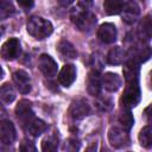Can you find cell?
Instances as JSON below:
<instances>
[{
    "label": "cell",
    "instance_id": "1",
    "mask_svg": "<svg viewBox=\"0 0 152 152\" xmlns=\"http://www.w3.org/2000/svg\"><path fill=\"white\" fill-rule=\"evenodd\" d=\"M70 18L74 25L82 32H90L96 25V17L87 7L78 5L70 11Z\"/></svg>",
    "mask_w": 152,
    "mask_h": 152
},
{
    "label": "cell",
    "instance_id": "2",
    "mask_svg": "<svg viewBox=\"0 0 152 152\" xmlns=\"http://www.w3.org/2000/svg\"><path fill=\"white\" fill-rule=\"evenodd\" d=\"M26 30L36 39H44L52 33V24L42 17H31L27 20Z\"/></svg>",
    "mask_w": 152,
    "mask_h": 152
},
{
    "label": "cell",
    "instance_id": "3",
    "mask_svg": "<svg viewBox=\"0 0 152 152\" xmlns=\"http://www.w3.org/2000/svg\"><path fill=\"white\" fill-rule=\"evenodd\" d=\"M140 101V87L138 83V80L128 81L126 89L124 91V95L121 97V103L124 108H133L135 107Z\"/></svg>",
    "mask_w": 152,
    "mask_h": 152
},
{
    "label": "cell",
    "instance_id": "4",
    "mask_svg": "<svg viewBox=\"0 0 152 152\" xmlns=\"http://www.w3.org/2000/svg\"><path fill=\"white\" fill-rule=\"evenodd\" d=\"M108 140L109 144L115 148L125 147L126 145L129 144V137L127 129L118 126H112L108 131Z\"/></svg>",
    "mask_w": 152,
    "mask_h": 152
},
{
    "label": "cell",
    "instance_id": "5",
    "mask_svg": "<svg viewBox=\"0 0 152 152\" xmlns=\"http://www.w3.org/2000/svg\"><path fill=\"white\" fill-rule=\"evenodd\" d=\"M20 51V42L17 38H10L2 44L0 49V56L6 61H13L17 57H19Z\"/></svg>",
    "mask_w": 152,
    "mask_h": 152
},
{
    "label": "cell",
    "instance_id": "6",
    "mask_svg": "<svg viewBox=\"0 0 152 152\" xmlns=\"http://www.w3.org/2000/svg\"><path fill=\"white\" fill-rule=\"evenodd\" d=\"M38 68L43 72V75L46 76V77L56 76L57 70H58V65L55 62V59L51 56L46 55V53H43V55L39 56V58H38Z\"/></svg>",
    "mask_w": 152,
    "mask_h": 152
},
{
    "label": "cell",
    "instance_id": "7",
    "mask_svg": "<svg viewBox=\"0 0 152 152\" xmlns=\"http://www.w3.org/2000/svg\"><path fill=\"white\" fill-rule=\"evenodd\" d=\"M121 18L126 24H134L140 14V8L138 6V4L133 0L127 1L126 4H124L122 10H121Z\"/></svg>",
    "mask_w": 152,
    "mask_h": 152
},
{
    "label": "cell",
    "instance_id": "8",
    "mask_svg": "<svg viewBox=\"0 0 152 152\" xmlns=\"http://www.w3.org/2000/svg\"><path fill=\"white\" fill-rule=\"evenodd\" d=\"M15 114H17L18 120L23 124V126H26V125L34 118L31 102L27 101V100H21V101H19V103H18L17 107H15Z\"/></svg>",
    "mask_w": 152,
    "mask_h": 152
},
{
    "label": "cell",
    "instance_id": "9",
    "mask_svg": "<svg viewBox=\"0 0 152 152\" xmlns=\"http://www.w3.org/2000/svg\"><path fill=\"white\" fill-rule=\"evenodd\" d=\"M15 140V127L12 121L4 120L0 122V142L4 145H12Z\"/></svg>",
    "mask_w": 152,
    "mask_h": 152
},
{
    "label": "cell",
    "instance_id": "10",
    "mask_svg": "<svg viewBox=\"0 0 152 152\" xmlns=\"http://www.w3.org/2000/svg\"><path fill=\"white\" fill-rule=\"evenodd\" d=\"M116 27L112 23L102 24L97 30V38L104 44H112L116 40Z\"/></svg>",
    "mask_w": 152,
    "mask_h": 152
},
{
    "label": "cell",
    "instance_id": "11",
    "mask_svg": "<svg viewBox=\"0 0 152 152\" xmlns=\"http://www.w3.org/2000/svg\"><path fill=\"white\" fill-rule=\"evenodd\" d=\"M90 112L89 104L86 100H76L71 103L70 109H69V114L74 120H81L83 118H86Z\"/></svg>",
    "mask_w": 152,
    "mask_h": 152
},
{
    "label": "cell",
    "instance_id": "12",
    "mask_svg": "<svg viewBox=\"0 0 152 152\" xmlns=\"http://www.w3.org/2000/svg\"><path fill=\"white\" fill-rule=\"evenodd\" d=\"M76 75H77L76 66L74 64H65L58 72L57 78L63 87H70L76 80Z\"/></svg>",
    "mask_w": 152,
    "mask_h": 152
},
{
    "label": "cell",
    "instance_id": "13",
    "mask_svg": "<svg viewBox=\"0 0 152 152\" xmlns=\"http://www.w3.org/2000/svg\"><path fill=\"white\" fill-rule=\"evenodd\" d=\"M12 78H13V82H14L17 89L21 94H28L31 91V81H30V77L26 71L17 70L15 72H13Z\"/></svg>",
    "mask_w": 152,
    "mask_h": 152
},
{
    "label": "cell",
    "instance_id": "14",
    "mask_svg": "<svg viewBox=\"0 0 152 152\" xmlns=\"http://www.w3.org/2000/svg\"><path fill=\"white\" fill-rule=\"evenodd\" d=\"M101 86L106 90H108L110 93H114L121 87V78H120V76L118 74L106 72L101 77Z\"/></svg>",
    "mask_w": 152,
    "mask_h": 152
},
{
    "label": "cell",
    "instance_id": "15",
    "mask_svg": "<svg viewBox=\"0 0 152 152\" xmlns=\"http://www.w3.org/2000/svg\"><path fill=\"white\" fill-rule=\"evenodd\" d=\"M100 89H101V78L99 76L97 71H90L87 78V90L90 95L93 96H97L100 94Z\"/></svg>",
    "mask_w": 152,
    "mask_h": 152
},
{
    "label": "cell",
    "instance_id": "16",
    "mask_svg": "<svg viewBox=\"0 0 152 152\" xmlns=\"http://www.w3.org/2000/svg\"><path fill=\"white\" fill-rule=\"evenodd\" d=\"M57 50L61 53V56L63 58H68V59H75L77 57V51L75 49V46L65 39H62L58 45H57Z\"/></svg>",
    "mask_w": 152,
    "mask_h": 152
},
{
    "label": "cell",
    "instance_id": "17",
    "mask_svg": "<svg viewBox=\"0 0 152 152\" xmlns=\"http://www.w3.org/2000/svg\"><path fill=\"white\" fill-rule=\"evenodd\" d=\"M124 75L126 78V82L128 81H133V80H138V75H139V63L135 61V58L129 59L126 62L125 66H124Z\"/></svg>",
    "mask_w": 152,
    "mask_h": 152
},
{
    "label": "cell",
    "instance_id": "18",
    "mask_svg": "<svg viewBox=\"0 0 152 152\" xmlns=\"http://www.w3.org/2000/svg\"><path fill=\"white\" fill-rule=\"evenodd\" d=\"M25 127H26V131H27L32 137H39V135L43 134V133L46 131V128H48L46 124H45L43 120L36 119V118H33Z\"/></svg>",
    "mask_w": 152,
    "mask_h": 152
},
{
    "label": "cell",
    "instance_id": "19",
    "mask_svg": "<svg viewBox=\"0 0 152 152\" xmlns=\"http://www.w3.org/2000/svg\"><path fill=\"white\" fill-rule=\"evenodd\" d=\"M125 56H126L125 50H122L120 46H114L109 50V52L107 55V63L110 65L121 64L125 59Z\"/></svg>",
    "mask_w": 152,
    "mask_h": 152
},
{
    "label": "cell",
    "instance_id": "20",
    "mask_svg": "<svg viewBox=\"0 0 152 152\" xmlns=\"http://www.w3.org/2000/svg\"><path fill=\"white\" fill-rule=\"evenodd\" d=\"M124 1L122 0H104L103 1V10L108 15L119 14L122 10Z\"/></svg>",
    "mask_w": 152,
    "mask_h": 152
},
{
    "label": "cell",
    "instance_id": "21",
    "mask_svg": "<svg viewBox=\"0 0 152 152\" xmlns=\"http://www.w3.org/2000/svg\"><path fill=\"white\" fill-rule=\"evenodd\" d=\"M15 99V91L10 83H5L0 87V100L5 103H11Z\"/></svg>",
    "mask_w": 152,
    "mask_h": 152
},
{
    "label": "cell",
    "instance_id": "22",
    "mask_svg": "<svg viewBox=\"0 0 152 152\" xmlns=\"http://www.w3.org/2000/svg\"><path fill=\"white\" fill-rule=\"evenodd\" d=\"M151 27H152V25H151V17L146 15L142 19L141 24L139 25V36H140V38L142 40H146V42L150 40V38H151Z\"/></svg>",
    "mask_w": 152,
    "mask_h": 152
},
{
    "label": "cell",
    "instance_id": "23",
    "mask_svg": "<svg viewBox=\"0 0 152 152\" xmlns=\"http://www.w3.org/2000/svg\"><path fill=\"white\" fill-rule=\"evenodd\" d=\"M139 142L142 147L150 148L152 146V131L150 126H145L139 133Z\"/></svg>",
    "mask_w": 152,
    "mask_h": 152
},
{
    "label": "cell",
    "instance_id": "24",
    "mask_svg": "<svg viewBox=\"0 0 152 152\" xmlns=\"http://www.w3.org/2000/svg\"><path fill=\"white\" fill-rule=\"evenodd\" d=\"M119 121L124 126L125 129H127V131L131 129V127L134 124V119H133V115H132V113H131V110L128 108H124V110L120 113Z\"/></svg>",
    "mask_w": 152,
    "mask_h": 152
},
{
    "label": "cell",
    "instance_id": "25",
    "mask_svg": "<svg viewBox=\"0 0 152 152\" xmlns=\"http://www.w3.org/2000/svg\"><path fill=\"white\" fill-rule=\"evenodd\" d=\"M58 147V139L56 135H49L42 141V150L44 152L56 151Z\"/></svg>",
    "mask_w": 152,
    "mask_h": 152
},
{
    "label": "cell",
    "instance_id": "26",
    "mask_svg": "<svg viewBox=\"0 0 152 152\" xmlns=\"http://www.w3.org/2000/svg\"><path fill=\"white\" fill-rule=\"evenodd\" d=\"M112 100L110 99H107V97H99L97 101H96V106L102 112H107L112 108Z\"/></svg>",
    "mask_w": 152,
    "mask_h": 152
},
{
    "label": "cell",
    "instance_id": "27",
    "mask_svg": "<svg viewBox=\"0 0 152 152\" xmlns=\"http://www.w3.org/2000/svg\"><path fill=\"white\" fill-rule=\"evenodd\" d=\"M102 66H103L102 57L100 55H97V53L93 55V57H91V68H93V70L100 72L102 70Z\"/></svg>",
    "mask_w": 152,
    "mask_h": 152
},
{
    "label": "cell",
    "instance_id": "28",
    "mask_svg": "<svg viewBox=\"0 0 152 152\" xmlns=\"http://www.w3.org/2000/svg\"><path fill=\"white\" fill-rule=\"evenodd\" d=\"M0 8L4 11L6 14H12L14 13V6L12 0H0Z\"/></svg>",
    "mask_w": 152,
    "mask_h": 152
},
{
    "label": "cell",
    "instance_id": "29",
    "mask_svg": "<svg viewBox=\"0 0 152 152\" xmlns=\"http://www.w3.org/2000/svg\"><path fill=\"white\" fill-rule=\"evenodd\" d=\"M19 150L23 151V152H34V151H37L34 144L31 142V141H28V140H24V141L20 144Z\"/></svg>",
    "mask_w": 152,
    "mask_h": 152
},
{
    "label": "cell",
    "instance_id": "30",
    "mask_svg": "<svg viewBox=\"0 0 152 152\" xmlns=\"http://www.w3.org/2000/svg\"><path fill=\"white\" fill-rule=\"evenodd\" d=\"M17 2H18V5H19L24 11H28V10L32 8L34 0H17Z\"/></svg>",
    "mask_w": 152,
    "mask_h": 152
},
{
    "label": "cell",
    "instance_id": "31",
    "mask_svg": "<svg viewBox=\"0 0 152 152\" xmlns=\"http://www.w3.org/2000/svg\"><path fill=\"white\" fill-rule=\"evenodd\" d=\"M6 118H7V112H6L5 107L0 103V122H1V121H4Z\"/></svg>",
    "mask_w": 152,
    "mask_h": 152
},
{
    "label": "cell",
    "instance_id": "32",
    "mask_svg": "<svg viewBox=\"0 0 152 152\" xmlns=\"http://www.w3.org/2000/svg\"><path fill=\"white\" fill-rule=\"evenodd\" d=\"M57 2H58L62 7H68V6H70V5L74 2V0H57Z\"/></svg>",
    "mask_w": 152,
    "mask_h": 152
},
{
    "label": "cell",
    "instance_id": "33",
    "mask_svg": "<svg viewBox=\"0 0 152 152\" xmlns=\"http://www.w3.org/2000/svg\"><path fill=\"white\" fill-rule=\"evenodd\" d=\"M91 2H93V0H80V5H82V6H84V7L91 5Z\"/></svg>",
    "mask_w": 152,
    "mask_h": 152
},
{
    "label": "cell",
    "instance_id": "34",
    "mask_svg": "<svg viewBox=\"0 0 152 152\" xmlns=\"http://www.w3.org/2000/svg\"><path fill=\"white\" fill-rule=\"evenodd\" d=\"M2 34H4V28H2V26H0V38Z\"/></svg>",
    "mask_w": 152,
    "mask_h": 152
},
{
    "label": "cell",
    "instance_id": "35",
    "mask_svg": "<svg viewBox=\"0 0 152 152\" xmlns=\"http://www.w3.org/2000/svg\"><path fill=\"white\" fill-rule=\"evenodd\" d=\"M2 76H4V71H2V69H1V66H0V80L2 78Z\"/></svg>",
    "mask_w": 152,
    "mask_h": 152
}]
</instances>
